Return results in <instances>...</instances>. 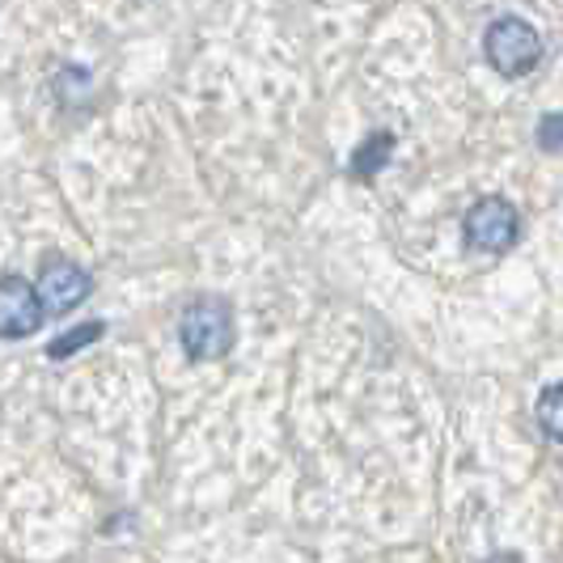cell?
<instances>
[{"label":"cell","mask_w":563,"mask_h":563,"mask_svg":"<svg viewBox=\"0 0 563 563\" xmlns=\"http://www.w3.org/2000/svg\"><path fill=\"white\" fill-rule=\"evenodd\" d=\"M178 339L191 361H221L233 347V306L225 297H196L178 318Z\"/></svg>","instance_id":"cell-1"},{"label":"cell","mask_w":563,"mask_h":563,"mask_svg":"<svg viewBox=\"0 0 563 563\" xmlns=\"http://www.w3.org/2000/svg\"><path fill=\"white\" fill-rule=\"evenodd\" d=\"M487 563H521V555H492Z\"/></svg>","instance_id":"cell-10"},{"label":"cell","mask_w":563,"mask_h":563,"mask_svg":"<svg viewBox=\"0 0 563 563\" xmlns=\"http://www.w3.org/2000/svg\"><path fill=\"white\" fill-rule=\"evenodd\" d=\"M483 52L500 77H530L542 59V38L521 18H496L483 34Z\"/></svg>","instance_id":"cell-2"},{"label":"cell","mask_w":563,"mask_h":563,"mask_svg":"<svg viewBox=\"0 0 563 563\" xmlns=\"http://www.w3.org/2000/svg\"><path fill=\"white\" fill-rule=\"evenodd\" d=\"M390 148H395V136H390V132H377V136H373V141H368L365 148L356 153V162H352V174H356V178H373L377 169L386 166Z\"/></svg>","instance_id":"cell-6"},{"label":"cell","mask_w":563,"mask_h":563,"mask_svg":"<svg viewBox=\"0 0 563 563\" xmlns=\"http://www.w3.org/2000/svg\"><path fill=\"white\" fill-rule=\"evenodd\" d=\"M521 238V212L500 196L479 199L471 212H466V242L483 254H505L517 246Z\"/></svg>","instance_id":"cell-3"},{"label":"cell","mask_w":563,"mask_h":563,"mask_svg":"<svg viewBox=\"0 0 563 563\" xmlns=\"http://www.w3.org/2000/svg\"><path fill=\"white\" fill-rule=\"evenodd\" d=\"M47 306H43V292L38 284L22 280V276H4L0 280V331L4 339H26L43 327Z\"/></svg>","instance_id":"cell-4"},{"label":"cell","mask_w":563,"mask_h":563,"mask_svg":"<svg viewBox=\"0 0 563 563\" xmlns=\"http://www.w3.org/2000/svg\"><path fill=\"white\" fill-rule=\"evenodd\" d=\"M538 148H542V153H563V114L560 111L542 114V123H538Z\"/></svg>","instance_id":"cell-9"},{"label":"cell","mask_w":563,"mask_h":563,"mask_svg":"<svg viewBox=\"0 0 563 563\" xmlns=\"http://www.w3.org/2000/svg\"><path fill=\"white\" fill-rule=\"evenodd\" d=\"M89 272L77 267V263H68V258H52L47 267H43V276H38V292H43V306L52 318H64V313H73L81 306L85 297H89Z\"/></svg>","instance_id":"cell-5"},{"label":"cell","mask_w":563,"mask_h":563,"mask_svg":"<svg viewBox=\"0 0 563 563\" xmlns=\"http://www.w3.org/2000/svg\"><path fill=\"white\" fill-rule=\"evenodd\" d=\"M102 331H107V322H81L73 335H59L47 343V356H56V361H64V356H73V352H81L85 343H98L102 339Z\"/></svg>","instance_id":"cell-8"},{"label":"cell","mask_w":563,"mask_h":563,"mask_svg":"<svg viewBox=\"0 0 563 563\" xmlns=\"http://www.w3.org/2000/svg\"><path fill=\"white\" fill-rule=\"evenodd\" d=\"M538 423H542V432H547L551 441L563 445V382L542 390V398H538Z\"/></svg>","instance_id":"cell-7"}]
</instances>
